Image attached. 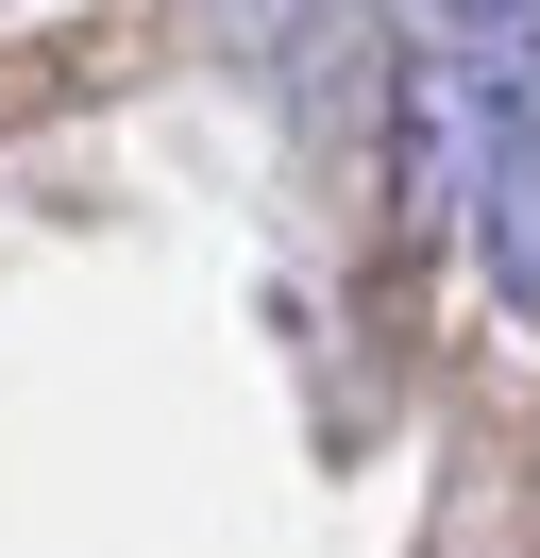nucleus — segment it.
<instances>
[{"instance_id": "nucleus-1", "label": "nucleus", "mask_w": 540, "mask_h": 558, "mask_svg": "<svg viewBox=\"0 0 540 558\" xmlns=\"http://www.w3.org/2000/svg\"><path fill=\"white\" fill-rule=\"evenodd\" d=\"M422 17H439V51L472 69V102L540 119V0H422Z\"/></svg>"}, {"instance_id": "nucleus-2", "label": "nucleus", "mask_w": 540, "mask_h": 558, "mask_svg": "<svg viewBox=\"0 0 540 558\" xmlns=\"http://www.w3.org/2000/svg\"><path fill=\"white\" fill-rule=\"evenodd\" d=\"M472 254H490V288L540 322V119L490 153V186H472Z\"/></svg>"}]
</instances>
